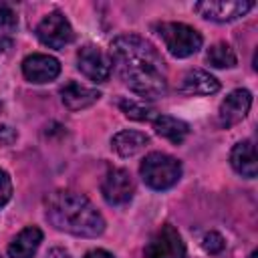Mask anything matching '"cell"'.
Segmentation results:
<instances>
[{"mask_svg": "<svg viewBox=\"0 0 258 258\" xmlns=\"http://www.w3.org/2000/svg\"><path fill=\"white\" fill-rule=\"evenodd\" d=\"M36 36L44 46L58 50L73 42L75 32H73V26L67 20V16L58 10H52L36 24Z\"/></svg>", "mask_w": 258, "mask_h": 258, "instance_id": "5b68a950", "label": "cell"}, {"mask_svg": "<svg viewBox=\"0 0 258 258\" xmlns=\"http://www.w3.org/2000/svg\"><path fill=\"white\" fill-rule=\"evenodd\" d=\"M12 198V181H10V175L0 169V208H4Z\"/></svg>", "mask_w": 258, "mask_h": 258, "instance_id": "7402d4cb", "label": "cell"}, {"mask_svg": "<svg viewBox=\"0 0 258 258\" xmlns=\"http://www.w3.org/2000/svg\"><path fill=\"white\" fill-rule=\"evenodd\" d=\"M248 258H258V250H254V252H252V254H250Z\"/></svg>", "mask_w": 258, "mask_h": 258, "instance_id": "484cf974", "label": "cell"}, {"mask_svg": "<svg viewBox=\"0 0 258 258\" xmlns=\"http://www.w3.org/2000/svg\"><path fill=\"white\" fill-rule=\"evenodd\" d=\"M22 75L36 85L50 83L60 75V62L50 54L34 52L22 60Z\"/></svg>", "mask_w": 258, "mask_h": 258, "instance_id": "30bf717a", "label": "cell"}, {"mask_svg": "<svg viewBox=\"0 0 258 258\" xmlns=\"http://www.w3.org/2000/svg\"><path fill=\"white\" fill-rule=\"evenodd\" d=\"M85 258H115L111 252H107V250H103V248H93V250H89L87 254H85Z\"/></svg>", "mask_w": 258, "mask_h": 258, "instance_id": "cb8c5ba5", "label": "cell"}, {"mask_svg": "<svg viewBox=\"0 0 258 258\" xmlns=\"http://www.w3.org/2000/svg\"><path fill=\"white\" fill-rule=\"evenodd\" d=\"M111 62L123 83L139 97L157 99L167 93L165 62L149 40L137 34L117 36L111 42Z\"/></svg>", "mask_w": 258, "mask_h": 258, "instance_id": "6da1fadb", "label": "cell"}, {"mask_svg": "<svg viewBox=\"0 0 258 258\" xmlns=\"http://www.w3.org/2000/svg\"><path fill=\"white\" fill-rule=\"evenodd\" d=\"M18 133L10 125H0V145H12L16 141Z\"/></svg>", "mask_w": 258, "mask_h": 258, "instance_id": "603a6c76", "label": "cell"}, {"mask_svg": "<svg viewBox=\"0 0 258 258\" xmlns=\"http://www.w3.org/2000/svg\"><path fill=\"white\" fill-rule=\"evenodd\" d=\"M48 222L67 234L95 238L105 232V220L89 198L69 189H56L46 198Z\"/></svg>", "mask_w": 258, "mask_h": 258, "instance_id": "7a4b0ae2", "label": "cell"}, {"mask_svg": "<svg viewBox=\"0 0 258 258\" xmlns=\"http://www.w3.org/2000/svg\"><path fill=\"white\" fill-rule=\"evenodd\" d=\"M101 194L109 206H123L131 202L135 194V183H133L131 173L121 167L111 169L101 183Z\"/></svg>", "mask_w": 258, "mask_h": 258, "instance_id": "9c48e42d", "label": "cell"}, {"mask_svg": "<svg viewBox=\"0 0 258 258\" xmlns=\"http://www.w3.org/2000/svg\"><path fill=\"white\" fill-rule=\"evenodd\" d=\"M46 258H71V254L64 248H50L46 252Z\"/></svg>", "mask_w": 258, "mask_h": 258, "instance_id": "d4e9b609", "label": "cell"}, {"mask_svg": "<svg viewBox=\"0 0 258 258\" xmlns=\"http://www.w3.org/2000/svg\"><path fill=\"white\" fill-rule=\"evenodd\" d=\"M77 67H79V71L87 79H91L95 83H105L111 77V71H113L111 56L105 54L95 44H85L83 48H79V52H77Z\"/></svg>", "mask_w": 258, "mask_h": 258, "instance_id": "ba28073f", "label": "cell"}, {"mask_svg": "<svg viewBox=\"0 0 258 258\" xmlns=\"http://www.w3.org/2000/svg\"><path fill=\"white\" fill-rule=\"evenodd\" d=\"M254 8V2L250 0H202L194 4V10L206 18V20H214V22H232L240 16H244L246 12H250Z\"/></svg>", "mask_w": 258, "mask_h": 258, "instance_id": "52a82bcc", "label": "cell"}, {"mask_svg": "<svg viewBox=\"0 0 258 258\" xmlns=\"http://www.w3.org/2000/svg\"><path fill=\"white\" fill-rule=\"evenodd\" d=\"M0 258H2V256H0Z\"/></svg>", "mask_w": 258, "mask_h": 258, "instance_id": "83f0119b", "label": "cell"}, {"mask_svg": "<svg viewBox=\"0 0 258 258\" xmlns=\"http://www.w3.org/2000/svg\"><path fill=\"white\" fill-rule=\"evenodd\" d=\"M0 111H2V105H0Z\"/></svg>", "mask_w": 258, "mask_h": 258, "instance_id": "4316f807", "label": "cell"}, {"mask_svg": "<svg viewBox=\"0 0 258 258\" xmlns=\"http://www.w3.org/2000/svg\"><path fill=\"white\" fill-rule=\"evenodd\" d=\"M224 238L218 234V232H208L206 236H204V240H202V248L208 252V254H220L222 250H224Z\"/></svg>", "mask_w": 258, "mask_h": 258, "instance_id": "44dd1931", "label": "cell"}, {"mask_svg": "<svg viewBox=\"0 0 258 258\" xmlns=\"http://www.w3.org/2000/svg\"><path fill=\"white\" fill-rule=\"evenodd\" d=\"M99 97H101V93H99L97 89L79 85V83H75V81H71V83H67L64 87H60V99H62L64 107L71 109V111L87 109V107H91L93 103H97Z\"/></svg>", "mask_w": 258, "mask_h": 258, "instance_id": "4fadbf2b", "label": "cell"}, {"mask_svg": "<svg viewBox=\"0 0 258 258\" xmlns=\"http://www.w3.org/2000/svg\"><path fill=\"white\" fill-rule=\"evenodd\" d=\"M250 107H252V93L248 89H236L222 101L218 119L224 127H232L248 115Z\"/></svg>", "mask_w": 258, "mask_h": 258, "instance_id": "8fae6325", "label": "cell"}, {"mask_svg": "<svg viewBox=\"0 0 258 258\" xmlns=\"http://www.w3.org/2000/svg\"><path fill=\"white\" fill-rule=\"evenodd\" d=\"M155 30L161 36L169 54H173L175 58H185L196 54L204 42L202 34L194 26L183 22H161L155 24Z\"/></svg>", "mask_w": 258, "mask_h": 258, "instance_id": "277c9868", "label": "cell"}, {"mask_svg": "<svg viewBox=\"0 0 258 258\" xmlns=\"http://www.w3.org/2000/svg\"><path fill=\"white\" fill-rule=\"evenodd\" d=\"M119 109L125 113V117L135 119V121H153L159 115L155 107L145 105L143 101H133V99H121Z\"/></svg>", "mask_w": 258, "mask_h": 258, "instance_id": "ffe728a7", "label": "cell"}, {"mask_svg": "<svg viewBox=\"0 0 258 258\" xmlns=\"http://www.w3.org/2000/svg\"><path fill=\"white\" fill-rule=\"evenodd\" d=\"M230 163L236 169V173H240L242 177H256V149H254V141L252 139H244L240 143L234 145L232 153H230Z\"/></svg>", "mask_w": 258, "mask_h": 258, "instance_id": "5bb4252c", "label": "cell"}, {"mask_svg": "<svg viewBox=\"0 0 258 258\" xmlns=\"http://www.w3.org/2000/svg\"><path fill=\"white\" fill-rule=\"evenodd\" d=\"M151 123L157 131V135L165 137L167 141H171L175 145L183 143L185 137L189 135V125L177 117H171V115H157Z\"/></svg>", "mask_w": 258, "mask_h": 258, "instance_id": "e0dca14e", "label": "cell"}, {"mask_svg": "<svg viewBox=\"0 0 258 258\" xmlns=\"http://www.w3.org/2000/svg\"><path fill=\"white\" fill-rule=\"evenodd\" d=\"M16 28H18V18L14 10L6 4H0V52L12 48L16 38Z\"/></svg>", "mask_w": 258, "mask_h": 258, "instance_id": "ac0fdd59", "label": "cell"}, {"mask_svg": "<svg viewBox=\"0 0 258 258\" xmlns=\"http://www.w3.org/2000/svg\"><path fill=\"white\" fill-rule=\"evenodd\" d=\"M143 256L145 258H187V252L179 232L171 224H165L145 244Z\"/></svg>", "mask_w": 258, "mask_h": 258, "instance_id": "8992f818", "label": "cell"}, {"mask_svg": "<svg viewBox=\"0 0 258 258\" xmlns=\"http://www.w3.org/2000/svg\"><path fill=\"white\" fill-rule=\"evenodd\" d=\"M149 143V137L143 131H135V129H125L113 135L111 139V147L117 155L121 157H133L135 153H139L145 145Z\"/></svg>", "mask_w": 258, "mask_h": 258, "instance_id": "2e32d148", "label": "cell"}, {"mask_svg": "<svg viewBox=\"0 0 258 258\" xmlns=\"http://www.w3.org/2000/svg\"><path fill=\"white\" fill-rule=\"evenodd\" d=\"M42 242V230L36 226L24 228L8 246V256L10 258H32Z\"/></svg>", "mask_w": 258, "mask_h": 258, "instance_id": "9a60e30c", "label": "cell"}, {"mask_svg": "<svg viewBox=\"0 0 258 258\" xmlns=\"http://www.w3.org/2000/svg\"><path fill=\"white\" fill-rule=\"evenodd\" d=\"M139 173L147 187L161 191L177 183V179L181 177V163L167 153L153 151L141 161Z\"/></svg>", "mask_w": 258, "mask_h": 258, "instance_id": "3957f363", "label": "cell"}, {"mask_svg": "<svg viewBox=\"0 0 258 258\" xmlns=\"http://www.w3.org/2000/svg\"><path fill=\"white\" fill-rule=\"evenodd\" d=\"M218 91H220L218 79L202 69L187 71L179 85V93H183V95H214Z\"/></svg>", "mask_w": 258, "mask_h": 258, "instance_id": "7c38bea8", "label": "cell"}, {"mask_svg": "<svg viewBox=\"0 0 258 258\" xmlns=\"http://www.w3.org/2000/svg\"><path fill=\"white\" fill-rule=\"evenodd\" d=\"M206 60L216 69H232L238 62L236 60V52L226 42H216L214 46H210L208 52H206Z\"/></svg>", "mask_w": 258, "mask_h": 258, "instance_id": "d6986e66", "label": "cell"}]
</instances>
